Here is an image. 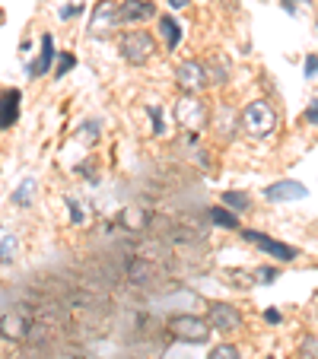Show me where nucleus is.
<instances>
[{"label": "nucleus", "mask_w": 318, "mask_h": 359, "mask_svg": "<svg viewBox=\"0 0 318 359\" xmlns=\"http://www.w3.org/2000/svg\"><path fill=\"white\" fill-rule=\"evenodd\" d=\"M277 128V115L267 102H251L249 109L242 111V130L249 137H267Z\"/></svg>", "instance_id": "nucleus-1"}, {"label": "nucleus", "mask_w": 318, "mask_h": 359, "mask_svg": "<svg viewBox=\"0 0 318 359\" xmlns=\"http://www.w3.org/2000/svg\"><path fill=\"white\" fill-rule=\"evenodd\" d=\"M118 22H121V13H118L115 0H99L93 16H89V35H93V39H112Z\"/></svg>", "instance_id": "nucleus-2"}, {"label": "nucleus", "mask_w": 318, "mask_h": 359, "mask_svg": "<svg viewBox=\"0 0 318 359\" xmlns=\"http://www.w3.org/2000/svg\"><path fill=\"white\" fill-rule=\"evenodd\" d=\"M156 51V41L150 32H143V29H134V32H128L121 39V55L128 64H134V67H140V64H147L150 57H153Z\"/></svg>", "instance_id": "nucleus-3"}, {"label": "nucleus", "mask_w": 318, "mask_h": 359, "mask_svg": "<svg viewBox=\"0 0 318 359\" xmlns=\"http://www.w3.org/2000/svg\"><path fill=\"white\" fill-rule=\"evenodd\" d=\"M175 121H178V128H185L188 134L201 130L204 124H207V109H204V102L197 99V95L185 93L182 99L175 102Z\"/></svg>", "instance_id": "nucleus-4"}, {"label": "nucleus", "mask_w": 318, "mask_h": 359, "mask_svg": "<svg viewBox=\"0 0 318 359\" xmlns=\"http://www.w3.org/2000/svg\"><path fill=\"white\" fill-rule=\"evenodd\" d=\"M169 331L185 344H207L210 340V325L204 318H194V315H175L169 321Z\"/></svg>", "instance_id": "nucleus-5"}, {"label": "nucleus", "mask_w": 318, "mask_h": 359, "mask_svg": "<svg viewBox=\"0 0 318 359\" xmlns=\"http://www.w3.org/2000/svg\"><path fill=\"white\" fill-rule=\"evenodd\" d=\"M175 76H178V86H182L188 95L204 93V89H207V83H210V76H207V70H204V64H197V61H185L182 67H178Z\"/></svg>", "instance_id": "nucleus-6"}, {"label": "nucleus", "mask_w": 318, "mask_h": 359, "mask_svg": "<svg viewBox=\"0 0 318 359\" xmlns=\"http://www.w3.org/2000/svg\"><path fill=\"white\" fill-rule=\"evenodd\" d=\"M242 236L249 238L251 245H258V248H261L264 255H271V258H277V261H293V258H296V255H299L296 248H290V245L277 242V238H267V236H261V232H255V229H245Z\"/></svg>", "instance_id": "nucleus-7"}, {"label": "nucleus", "mask_w": 318, "mask_h": 359, "mask_svg": "<svg viewBox=\"0 0 318 359\" xmlns=\"http://www.w3.org/2000/svg\"><path fill=\"white\" fill-rule=\"evenodd\" d=\"M210 327H217V331H239L242 327V315L232 309V305L226 302H217V305H210V318H207Z\"/></svg>", "instance_id": "nucleus-8"}, {"label": "nucleus", "mask_w": 318, "mask_h": 359, "mask_svg": "<svg viewBox=\"0 0 318 359\" xmlns=\"http://www.w3.org/2000/svg\"><path fill=\"white\" fill-rule=\"evenodd\" d=\"M305 194H309V191H305L299 182H277V184H271V188L264 191V197H267L271 203H280V201H303Z\"/></svg>", "instance_id": "nucleus-9"}, {"label": "nucleus", "mask_w": 318, "mask_h": 359, "mask_svg": "<svg viewBox=\"0 0 318 359\" xmlns=\"http://www.w3.org/2000/svg\"><path fill=\"white\" fill-rule=\"evenodd\" d=\"M118 13H121V22H143V20H150L156 10L150 0H124L121 7H118Z\"/></svg>", "instance_id": "nucleus-10"}, {"label": "nucleus", "mask_w": 318, "mask_h": 359, "mask_svg": "<svg viewBox=\"0 0 318 359\" xmlns=\"http://www.w3.org/2000/svg\"><path fill=\"white\" fill-rule=\"evenodd\" d=\"M16 118H20V89H10L0 95V130L13 128Z\"/></svg>", "instance_id": "nucleus-11"}, {"label": "nucleus", "mask_w": 318, "mask_h": 359, "mask_svg": "<svg viewBox=\"0 0 318 359\" xmlns=\"http://www.w3.org/2000/svg\"><path fill=\"white\" fill-rule=\"evenodd\" d=\"M0 334L4 337H10V340H22L29 334V321H26V315H20V312H7L4 318H0Z\"/></svg>", "instance_id": "nucleus-12"}, {"label": "nucleus", "mask_w": 318, "mask_h": 359, "mask_svg": "<svg viewBox=\"0 0 318 359\" xmlns=\"http://www.w3.org/2000/svg\"><path fill=\"white\" fill-rule=\"evenodd\" d=\"M51 57H55V41H51V35H45L41 39V55L35 64H29V76H41L48 70V64H51Z\"/></svg>", "instance_id": "nucleus-13"}, {"label": "nucleus", "mask_w": 318, "mask_h": 359, "mask_svg": "<svg viewBox=\"0 0 318 359\" xmlns=\"http://www.w3.org/2000/svg\"><path fill=\"white\" fill-rule=\"evenodd\" d=\"M159 35H163V41H166V48H178V41H182V26H178L172 16H163L159 20Z\"/></svg>", "instance_id": "nucleus-14"}, {"label": "nucleus", "mask_w": 318, "mask_h": 359, "mask_svg": "<svg viewBox=\"0 0 318 359\" xmlns=\"http://www.w3.org/2000/svg\"><path fill=\"white\" fill-rule=\"evenodd\" d=\"M210 219L217 226H223V229H239V219H236V213H230V210H223V207H213L210 210Z\"/></svg>", "instance_id": "nucleus-15"}, {"label": "nucleus", "mask_w": 318, "mask_h": 359, "mask_svg": "<svg viewBox=\"0 0 318 359\" xmlns=\"http://www.w3.org/2000/svg\"><path fill=\"white\" fill-rule=\"evenodd\" d=\"M32 194H35V178H26V182H22L20 188L13 191V203H20V207H29V203H32Z\"/></svg>", "instance_id": "nucleus-16"}, {"label": "nucleus", "mask_w": 318, "mask_h": 359, "mask_svg": "<svg viewBox=\"0 0 318 359\" xmlns=\"http://www.w3.org/2000/svg\"><path fill=\"white\" fill-rule=\"evenodd\" d=\"M242 124V115H236L232 109H220V134L223 137H232V124Z\"/></svg>", "instance_id": "nucleus-17"}, {"label": "nucleus", "mask_w": 318, "mask_h": 359, "mask_svg": "<svg viewBox=\"0 0 318 359\" xmlns=\"http://www.w3.org/2000/svg\"><path fill=\"white\" fill-rule=\"evenodd\" d=\"M16 248H20V242H16L13 236H7L4 242H0V264H7V261L16 258Z\"/></svg>", "instance_id": "nucleus-18"}, {"label": "nucleus", "mask_w": 318, "mask_h": 359, "mask_svg": "<svg viewBox=\"0 0 318 359\" xmlns=\"http://www.w3.org/2000/svg\"><path fill=\"white\" fill-rule=\"evenodd\" d=\"M223 201L226 203H230V207H232V210H249V194H239V191H226V194H223Z\"/></svg>", "instance_id": "nucleus-19"}, {"label": "nucleus", "mask_w": 318, "mask_h": 359, "mask_svg": "<svg viewBox=\"0 0 318 359\" xmlns=\"http://www.w3.org/2000/svg\"><path fill=\"white\" fill-rule=\"evenodd\" d=\"M207 359H239V350L232 344H223V346H217V350H210Z\"/></svg>", "instance_id": "nucleus-20"}, {"label": "nucleus", "mask_w": 318, "mask_h": 359, "mask_svg": "<svg viewBox=\"0 0 318 359\" xmlns=\"http://www.w3.org/2000/svg\"><path fill=\"white\" fill-rule=\"evenodd\" d=\"M95 128H99V124H95V121L83 124V130H80V140H89V143H93L95 137H99V130H95Z\"/></svg>", "instance_id": "nucleus-21"}, {"label": "nucleus", "mask_w": 318, "mask_h": 359, "mask_svg": "<svg viewBox=\"0 0 318 359\" xmlns=\"http://www.w3.org/2000/svg\"><path fill=\"white\" fill-rule=\"evenodd\" d=\"M274 280H277L274 267H261V271H258V283H274Z\"/></svg>", "instance_id": "nucleus-22"}, {"label": "nucleus", "mask_w": 318, "mask_h": 359, "mask_svg": "<svg viewBox=\"0 0 318 359\" xmlns=\"http://www.w3.org/2000/svg\"><path fill=\"white\" fill-rule=\"evenodd\" d=\"M150 118H153V134H163V118H159V109H153V105H150Z\"/></svg>", "instance_id": "nucleus-23"}, {"label": "nucleus", "mask_w": 318, "mask_h": 359, "mask_svg": "<svg viewBox=\"0 0 318 359\" xmlns=\"http://www.w3.org/2000/svg\"><path fill=\"white\" fill-rule=\"evenodd\" d=\"M70 67H74V57H70V55H64L61 61H58V76H64Z\"/></svg>", "instance_id": "nucleus-24"}, {"label": "nucleus", "mask_w": 318, "mask_h": 359, "mask_svg": "<svg viewBox=\"0 0 318 359\" xmlns=\"http://www.w3.org/2000/svg\"><path fill=\"white\" fill-rule=\"evenodd\" d=\"M305 76H309V80L318 76V57H309V61H305Z\"/></svg>", "instance_id": "nucleus-25"}, {"label": "nucleus", "mask_w": 318, "mask_h": 359, "mask_svg": "<svg viewBox=\"0 0 318 359\" xmlns=\"http://www.w3.org/2000/svg\"><path fill=\"white\" fill-rule=\"evenodd\" d=\"M309 0H284V7L290 10V13H299V7H305Z\"/></svg>", "instance_id": "nucleus-26"}, {"label": "nucleus", "mask_w": 318, "mask_h": 359, "mask_svg": "<svg viewBox=\"0 0 318 359\" xmlns=\"http://www.w3.org/2000/svg\"><path fill=\"white\" fill-rule=\"evenodd\" d=\"M305 121H309V124L318 121V102H315V105H309V111H305Z\"/></svg>", "instance_id": "nucleus-27"}, {"label": "nucleus", "mask_w": 318, "mask_h": 359, "mask_svg": "<svg viewBox=\"0 0 318 359\" xmlns=\"http://www.w3.org/2000/svg\"><path fill=\"white\" fill-rule=\"evenodd\" d=\"M70 210H74V223H80L83 213H80V207H77V201H70Z\"/></svg>", "instance_id": "nucleus-28"}, {"label": "nucleus", "mask_w": 318, "mask_h": 359, "mask_svg": "<svg viewBox=\"0 0 318 359\" xmlns=\"http://www.w3.org/2000/svg\"><path fill=\"white\" fill-rule=\"evenodd\" d=\"M169 7L172 10H182V7H188V0H169Z\"/></svg>", "instance_id": "nucleus-29"}, {"label": "nucleus", "mask_w": 318, "mask_h": 359, "mask_svg": "<svg viewBox=\"0 0 318 359\" xmlns=\"http://www.w3.org/2000/svg\"><path fill=\"white\" fill-rule=\"evenodd\" d=\"M299 359H315V356H309V353H303V356H299Z\"/></svg>", "instance_id": "nucleus-30"}, {"label": "nucleus", "mask_w": 318, "mask_h": 359, "mask_svg": "<svg viewBox=\"0 0 318 359\" xmlns=\"http://www.w3.org/2000/svg\"><path fill=\"white\" fill-rule=\"evenodd\" d=\"M267 359H274V356H267Z\"/></svg>", "instance_id": "nucleus-31"}]
</instances>
